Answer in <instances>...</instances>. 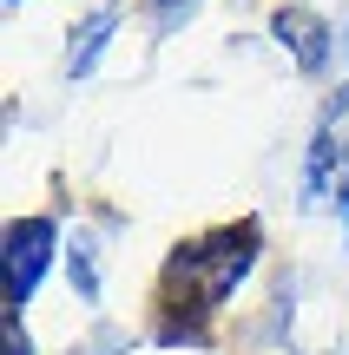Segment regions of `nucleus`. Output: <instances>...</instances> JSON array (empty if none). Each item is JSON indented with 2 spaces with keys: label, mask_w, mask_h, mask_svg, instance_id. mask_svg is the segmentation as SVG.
Returning a JSON list of instances; mask_svg holds the SVG:
<instances>
[{
  "label": "nucleus",
  "mask_w": 349,
  "mask_h": 355,
  "mask_svg": "<svg viewBox=\"0 0 349 355\" xmlns=\"http://www.w3.org/2000/svg\"><path fill=\"white\" fill-rule=\"evenodd\" d=\"M250 263H257V224H231V230L191 237L165 263V309H171L165 329H198V322L244 283Z\"/></svg>",
  "instance_id": "1"
},
{
  "label": "nucleus",
  "mask_w": 349,
  "mask_h": 355,
  "mask_svg": "<svg viewBox=\"0 0 349 355\" xmlns=\"http://www.w3.org/2000/svg\"><path fill=\"white\" fill-rule=\"evenodd\" d=\"M53 250H60L53 217H20V224L7 230V290H13V309L40 290V277L53 270Z\"/></svg>",
  "instance_id": "2"
},
{
  "label": "nucleus",
  "mask_w": 349,
  "mask_h": 355,
  "mask_svg": "<svg viewBox=\"0 0 349 355\" xmlns=\"http://www.w3.org/2000/svg\"><path fill=\"white\" fill-rule=\"evenodd\" d=\"M271 26H277V40L297 53V66H303V73H323V60H330V33H323V20H316V13L290 7V13H277Z\"/></svg>",
  "instance_id": "3"
},
{
  "label": "nucleus",
  "mask_w": 349,
  "mask_h": 355,
  "mask_svg": "<svg viewBox=\"0 0 349 355\" xmlns=\"http://www.w3.org/2000/svg\"><path fill=\"white\" fill-rule=\"evenodd\" d=\"M112 26H119V13H112V7H105V13H86V26L73 33V53H66L73 79H86L92 66H99V53H105V40H112Z\"/></svg>",
  "instance_id": "4"
},
{
  "label": "nucleus",
  "mask_w": 349,
  "mask_h": 355,
  "mask_svg": "<svg viewBox=\"0 0 349 355\" xmlns=\"http://www.w3.org/2000/svg\"><path fill=\"white\" fill-rule=\"evenodd\" d=\"M73 290L86 296V303H92V296H99V277H92V243H86V237L73 243Z\"/></svg>",
  "instance_id": "5"
},
{
  "label": "nucleus",
  "mask_w": 349,
  "mask_h": 355,
  "mask_svg": "<svg viewBox=\"0 0 349 355\" xmlns=\"http://www.w3.org/2000/svg\"><path fill=\"white\" fill-rule=\"evenodd\" d=\"M185 7V0H152V13H178Z\"/></svg>",
  "instance_id": "6"
}]
</instances>
